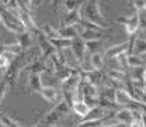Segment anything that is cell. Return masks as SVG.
Listing matches in <instances>:
<instances>
[{"label":"cell","instance_id":"cell-13","mask_svg":"<svg viewBox=\"0 0 146 127\" xmlns=\"http://www.w3.org/2000/svg\"><path fill=\"white\" fill-rule=\"evenodd\" d=\"M39 95L49 103H58L60 99H59V92L56 88L54 86H44L42 91L39 92Z\"/></svg>","mask_w":146,"mask_h":127},{"label":"cell","instance_id":"cell-6","mask_svg":"<svg viewBox=\"0 0 146 127\" xmlns=\"http://www.w3.org/2000/svg\"><path fill=\"white\" fill-rule=\"evenodd\" d=\"M70 50H72L74 59L79 64H82L84 61V55H86V41L82 40L80 37L73 38V45L70 47Z\"/></svg>","mask_w":146,"mask_h":127},{"label":"cell","instance_id":"cell-8","mask_svg":"<svg viewBox=\"0 0 146 127\" xmlns=\"http://www.w3.org/2000/svg\"><path fill=\"white\" fill-rule=\"evenodd\" d=\"M80 82H82V72L70 75L66 81L60 83V89L62 92H77Z\"/></svg>","mask_w":146,"mask_h":127},{"label":"cell","instance_id":"cell-7","mask_svg":"<svg viewBox=\"0 0 146 127\" xmlns=\"http://www.w3.org/2000/svg\"><path fill=\"white\" fill-rule=\"evenodd\" d=\"M129 51V41H124V42H119V44H115L112 47H108L104 52V58L106 59H112V58H117L121 54H128Z\"/></svg>","mask_w":146,"mask_h":127},{"label":"cell","instance_id":"cell-24","mask_svg":"<svg viewBox=\"0 0 146 127\" xmlns=\"http://www.w3.org/2000/svg\"><path fill=\"white\" fill-rule=\"evenodd\" d=\"M39 30H41V31H42L45 36L48 37L49 40H54V38H60L58 28H54V27H51V26H48V24H44L42 27H39Z\"/></svg>","mask_w":146,"mask_h":127},{"label":"cell","instance_id":"cell-23","mask_svg":"<svg viewBox=\"0 0 146 127\" xmlns=\"http://www.w3.org/2000/svg\"><path fill=\"white\" fill-rule=\"evenodd\" d=\"M54 110H56L58 113H60L62 116H66V114H69L70 113V110H72V108H70V105L62 97L56 105H55V108H54Z\"/></svg>","mask_w":146,"mask_h":127},{"label":"cell","instance_id":"cell-12","mask_svg":"<svg viewBox=\"0 0 146 127\" xmlns=\"http://www.w3.org/2000/svg\"><path fill=\"white\" fill-rule=\"evenodd\" d=\"M34 37H35V34H34V33H31V31L21 33V34H17V42L23 47V50H24V51H28L30 48H33Z\"/></svg>","mask_w":146,"mask_h":127},{"label":"cell","instance_id":"cell-30","mask_svg":"<svg viewBox=\"0 0 146 127\" xmlns=\"http://www.w3.org/2000/svg\"><path fill=\"white\" fill-rule=\"evenodd\" d=\"M4 51H6V47L0 44V55H3V54H4Z\"/></svg>","mask_w":146,"mask_h":127},{"label":"cell","instance_id":"cell-29","mask_svg":"<svg viewBox=\"0 0 146 127\" xmlns=\"http://www.w3.org/2000/svg\"><path fill=\"white\" fill-rule=\"evenodd\" d=\"M10 89V86L6 83V82H0V105L3 103V100L6 99V96H7V92Z\"/></svg>","mask_w":146,"mask_h":127},{"label":"cell","instance_id":"cell-21","mask_svg":"<svg viewBox=\"0 0 146 127\" xmlns=\"http://www.w3.org/2000/svg\"><path fill=\"white\" fill-rule=\"evenodd\" d=\"M87 0H65L62 3V9L65 11H72V10H77L80 9Z\"/></svg>","mask_w":146,"mask_h":127},{"label":"cell","instance_id":"cell-27","mask_svg":"<svg viewBox=\"0 0 146 127\" xmlns=\"http://www.w3.org/2000/svg\"><path fill=\"white\" fill-rule=\"evenodd\" d=\"M1 126H4V127H25V126H21L13 117H10V116H7V114H1Z\"/></svg>","mask_w":146,"mask_h":127},{"label":"cell","instance_id":"cell-9","mask_svg":"<svg viewBox=\"0 0 146 127\" xmlns=\"http://www.w3.org/2000/svg\"><path fill=\"white\" fill-rule=\"evenodd\" d=\"M62 114L58 113L56 110H49L48 113H45V116L42 117V120H39V124H44V126H58L62 120Z\"/></svg>","mask_w":146,"mask_h":127},{"label":"cell","instance_id":"cell-16","mask_svg":"<svg viewBox=\"0 0 146 127\" xmlns=\"http://www.w3.org/2000/svg\"><path fill=\"white\" fill-rule=\"evenodd\" d=\"M127 64L129 68H142V67H146V59L141 55H136V54H131L128 55L127 58Z\"/></svg>","mask_w":146,"mask_h":127},{"label":"cell","instance_id":"cell-33","mask_svg":"<svg viewBox=\"0 0 146 127\" xmlns=\"http://www.w3.org/2000/svg\"><path fill=\"white\" fill-rule=\"evenodd\" d=\"M0 127H1V113H0Z\"/></svg>","mask_w":146,"mask_h":127},{"label":"cell","instance_id":"cell-28","mask_svg":"<svg viewBox=\"0 0 146 127\" xmlns=\"http://www.w3.org/2000/svg\"><path fill=\"white\" fill-rule=\"evenodd\" d=\"M138 18H139V31L146 30V7L142 10H138Z\"/></svg>","mask_w":146,"mask_h":127},{"label":"cell","instance_id":"cell-2","mask_svg":"<svg viewBox=\"0 0 146 127\" xmlns=\"http://www.w3.org/2000/svg\"><path fill=\"white\" fill-rule=\"evenodd\" d=\"M0 20H1L3 26H4L9 31H11V33H14V34H21V33L28 31L27 27L23 24V21L16 16V13L10 11V10H9L4 4H1V3H0Z\"/></svg>","mask_w":146,"mask_h":127},{"label":"cell","instance_id":"cell-15","mask_svg":"<svg viewBox=\"0 0 146 127\" xmlns=\"http://www.w3.org/2000/svg\"><path fill=\"white\" fill-rule=\"evenodd\" d=\"M72 110L79 116V119L80 120H83L89 113H90V110L91 108L84 102V100H76L74 103H73V106H72Z\"/></svg>","mask_w":146,"mask_h":127},{"label":"cell","instance_id":"cell-31","mask_svg":"<svg viewBox=\"0 0 146 127\" xmlns=\"http://www.w3.org/2000/svg\"><path fill=\"white\" fill-rule=\"evenodd\" d=\"M0 3L4 4V6H7V4H9V0H0Z\"/></svg>","mask_w":146,"mask_h":127},{"label":"cell","instance_id":"cell-35","mask_svg":"<svg viewBox=\"0 0 146 127\" xmlns=\"http://www.w3.org/2000/svg\"><path fill=\"white\" fill-rule=\"evenodd\" d=\"M0 21H1V20H0Z\"/></svg>","mask_w":146,"mask_h":127},{"label":"cell","instance_id":"cell-18","mask_svg":"<svg viewBox=\"0 0 146 127\" xmlns=\"http://www.w3.org/2000/svg\"><path fill=\"white\" fill-rule=\"evenodd\" d=\"M51 42L56 48V51L68 50L73 45V40H70V38H54V40H51Z\"/></svg>","mask_w":146,"mask_h":127},{"label":"cell","instance_id":"cell-34","mask_svg":"<svg viewBox=\"0 0 146 127\" xmlns=\"http://www.w3.org/2000/svg\"><path fill=\"white\" fill-rule=\"evenodd\" d=\"M1 127H4V126H1Z\"/></svg>","mask_w":146,"mask_h":127},{"label":"cell","instance_id":"cell-10","mask_svg":"<svg viewBox=\"0 0 146 127\" xmlns=\"http://www.w3.org/2000/svg\"><path fill=\"white\" fill-rule=\"evenodd\" d=\"M114 120H115L117 123H122V124L129 126V123L133 120V110L128 109V108H121V109L115 113Z\"/></svg>","mask_w":146,"mask_h":127},{"label":"cell","instance_id":"cell-5","mask_svg":"<svg viewBox=\"0 0 146 127\" xmlns=\"http://www.w3.org/2000/svg\"><path fill=\"white\" fill-rule=\"evenodd\" d=\"M44 88L42 75L41 73H28L27 78V93H39Z\"/></svg>","mask_w":146,"mask_h":127},{"label":"cell","instance_id":"cell-20","mask_svg":"<svg viewBox=\"0 0 146 127\" xmlns=\"http://www.w3.org/2000/svg\"><path fill=\"white\" fill-rule=\"evenodd\" d=\"M103 48V40H93V41H86V54H97Z\"/></svg>","mask_w":146,"mask_h":127},{"label":"cell","instance_id":"cell-32","mask_svg":"<svg viewBox=\"0 0 146 127\" xmlns=\"http://www.w3.org/2000/svg\"><path fill=\"white\" fill-rule=\"evenodd\" d=\"M142 114L146 116V105H143V108H142Z\"/></svg>","mask_w":146,"mask_h":127},{"label":"cell","instance_id":"cell-11","mask_svg":"<svg viewBox=\"0 0 146 127\" xmlns=\"http://www.w3.org/2000/svg\"><path fill=\"white\" fill-rule=\"evenodd\" d=\"M82 20L80 16V9L77 10H72V11H65V16L60 21V27H65V26H74V24H79V21Z\"/></svg>","mask_w":146,"mask_h":127},{"label":"cell","instance_id":"cell-17","mask_svg":"<svg viewBox=\"0 0 146 127\" xmlns=\"http://www.w3.org/2000/svg\"><path fill=\"white\" fill-rule=\"evenodd\" d=\"M58 31H59L60 38H70V40H73V38L79 37V33H77V30H76V26H65V27H59Z\"/></svg>","mask_w":146,"mask_h":127},{"label":"cell","instance_id":"cell-14","mask_svg":"<svg viewBox=\"0 0 146 127\" xmlns=\"http://www.w3.org/2000/svg\"><path fill=\"white\" fill-rule=\"evenodd\" d=\"M124 27H125V31H127L128 36H136V33L139 31V18H138V13H135V14H132V16H128V21Z\"/></svg>","mask_w":146,"mask_h":127},{"label":"cell","instance_id":"cell-1","mask_svg":"<svg viewBox=\"0 0 146 127\" xmlns=\"http://www.w3.org/2000/svg\"><path fill=\"white\" fill-rule=\"evenodd\" d=\"M80 16L83 20H87V21H91L103 28H107L106 17L100 9V0H87L80 7Z\"/></svg>","mask_w":146,"mask_h":127},{"label":"cell","instance_id":"cell-26","mask_svg":"<svg viewBox=\"0 0 146 127\" xmlns=\"http://www.w3.org/2000/svg\"><path fill=\"white\" fill-rule=\"evenodd\" d=\"M4 47H6V51H7V52L13 54L14 56H18V55H21L23 52H24L23 47H21L18 42H14V44H9V45H4Z\"/></svg>","mask_w":146,"mask_h":127},{"label":"cell","instance_id":"cell-22","mask_svg":"<svg viewBox=\"0 0 146 127\" xmlns=\"http://www.w3.org/2000/svg\"><path fill=\"white\" fill-rule=\"evenodd\" d=\"M133 54L141 55V56L146 55V40L139 38V37L135 38V42H133Z\"/></svg>","mask_w":146,"mask_h":127},{"label":"cell","instance_id":"cell-3","mask_svg":"<svg viewBox=\"0 0 146 127\" xmlns=\"http://www.w3.org/2000/svg\"><path fill=\"white\" fill-rule=\"evenodd\" d=\"M82 79L89 82L91 85L100 88L104 85L107 79V72H103L101 69H90V71H82Z\"/></svg>","mask_w":146,"mask_h":127},{"label":"cell","instance_id":"cell-19","mask_svg":"<svg viewBox=\"0 0 146 127\" xmlns=\"http://www.w3.org/2000/svg\"><path fill=\"white\" fill-rule=\"evenodd\" d=\"M104 64H106V58H104V54H101V52H97V54L90 55L91 69H103V68H104Z\"/></svg>","mask_w":146,"mask_h":127},{"label":"cell","instance_id":"cell-4","mask_svg":"<svg viewBox=\"0 0 146 127\" xmlns=\"http://www.w3.org/2000/svg\"><path fill=\"white\" fill-rule=\"evenodd\" d=\"M36 37H38V41H39V50H41V54H42V58H44V59L49 58V55H52L54 52H56V48L52 45L51 40L45 36L42 31H39V33L36 34Z\"/></svg>","mask_w":146,"mask_h":127},{"label":"cell","instance_id":"cell-25","mask_svg":"<svg viewBox=\"0 0 146 127\" xmlns=\"http://www.w3.org/2000/svg\"><path fill=\"white\" fill-rule=\"evenodd\" d=\"M79 24L83 27V28H86V30H94V31H100V33H104L107 28H103V27H100V26H97V24H94V23H91V21H87V20H80L79 21Z\"/></svg>","mask_w":146,"mask_h":127}]
</instances>
